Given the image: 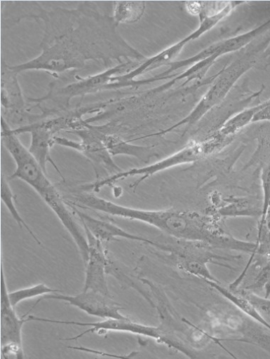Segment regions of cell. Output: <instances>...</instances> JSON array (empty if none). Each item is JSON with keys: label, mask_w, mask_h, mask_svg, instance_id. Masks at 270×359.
Instances as JSON below:
<instances>
[{"label": "cell", "mask_w": 270, "mask_h": 359, "mask_svg": "<svg viewBox=\"0 0 270 359\" xmlns=\"http://www.w3.org/2000/svg\"><path fill=\"white\" fill-rule=\"evenodd\" d=\"M38 11L31 16L44 22L42 52L27 63L11 67L17 74L43 70L56 75L83 69L89 61L101 62L110 68L116 62L124 64L123 57L137 62L145 59L119 34V24L114 18L101 14L95 6L81 4L74 11Z\"/></svg>", "instance_id": "cell-1"}, {"label": "cell", "mask_w": 270, "mask_h": 359, "mask_svg": "<svg viewBox=\"0 0 270 359\" xmlns=\"http://www.w3.org/2000/svg\"><path fill=\"white\" fill-rule=\"evenodd\" d=\"M3 142L13 157L17 168L11 178H20L30 186L49 208L58 217L76 243L82 259L87 264L89 247L84 230L76 220V216L68 205L63 196L47 177L37 161L20 141L13 130L1 117Z\"/></svg>", "instance_id": "cell-2"}, {"label": "cell", "mask_w": 270, "mask_h": 359, "mask_svg": "<svg viewBox=\"0 0 270 359\" xmlns=\"http://www.w3.org/2000/svg\"><path fill=\"white\" fill-rule=\"evenodd\" d=\"M225 140L227 141V139H224L215 133L208 140L202 142H193L190 143L181 151L163 160L145 167L133 168L104 177L94 183L81 186L80 190L83 191H91L94 194L98 193L104 187H112L127 177L140 175V178L130 186V188L135 191L147 178L159 172L180 165L196 162L215 151L220 149L226 143Z\"/></svg>", "instance_id": "cell-3"}, {"label": "cell", "mask_w": 270, "mask_h": 359, "mask_svg": "<svg viewBox=\"0 0 270 359\" xmlns=\"http://www.w3.org/2000/svg\"><path fill=\"white\" fill-rule=\"evenodd\" d=\"M140 64V62L128 61L102 74L86 79L76 76V83L69 84L63 88H58L51 84L50 91L46 96L36 99L29 98L28 100L35 104L34 107H39L50 103L53 106L41 112L48 116L58 115L69 110L71 100L74 97L81 96L82 100L86 95L104 90V88L108 84H110L111 80L114 75L123 72L128 74L134 68L136 69L139 67Z\"/></svg>", "instance_id": "cell-4"}, {"label": "cell", "mask_w": 270, "mask_h": 359, "mask_svg": "<svg viewBox=\"0 0 270 359\" xmlns=\"http://www.w3.org/2000/svg\"><path fill=\"white\" fill-rule=\"evenodd\" d=\"M28 321H38L53 324H62L68 325H76L81 327H90L88 329L79 335L74 337L64 339L66 341L77 340L87 334H93L97 332H130L133 334H140L156 340L158 342L164 344L165 345L175 348L189 358H193L194 354L192 351H189L181 342L175 340L161 327H151L142 325L131 320L130 318L125 319H114L108 318L104 321L95 323H84L75 321H61L57 320H50L46 318H38L34 316H29Z\"/></svg>", "instance_id": "cell-5"}, {"label": "cell", "mask_w": 270, "mask_h": 359, "mask_svg": "<svg viewBox=\"0 0 270 359\" xmlns=\"http://www.w3.org/2000/svg\"><path fill=\"white\" fill-rule=\"evenodd\" d=\"M69 133L77 135L81 141L77 142L54 137V144L71 148L82 154L93 165L97 180L100 173H106L107 177H109L123 171L107 150L103 140L104 133L100 127L91 126L85 121L82 128Z\"/></svg>", "instance_id": "cell-6"}, {"label": "cell", "mask_w": 270, "mask_h": 359, "mask_svg": "<svg viewBox=\"0 0 270 359\" xmlns=\"http://www.w3.org/2000/svg\"><path fill=\"white\" fill-rule=\"evenodd\" d=\"M234 8L233 5H229L221 13L213 16L203 18L199 28L192 34L182 40L175 45L166 49L152 57L147 60L136 69L128 74L118 77H112L111 83L108 84L106 90H118L133 86L135 78L158 69L162 66L170 65L171 62L181 53L183 48L189 41L198 39L205 32L210 30L220 20L227 17Z\"/></svg>", "instance_id": "cell-7"}, {"label": "cell", "mask_w": 270, "mask_h": 359, "mask_svg": "<svg viewBox=\"0 0 270 359\" xmlns=\"http://www.w3.org/2000/svg\"><path fill=\"white\" fill-rule=\"evenodd\" d=\"M18 74L3 62L1 104L5 109L3 116L10 126L17 127L16 129L32 125L47 118L43 113L32 114L28 110L17 78Z\"/></svg>", "instance_id": "cell-8"}, {"label": "cell", "mask_w": 270, "mask_h": 359, "mask_svg": "<svg viewBox=\"0 0 270 359\" xmlns=\"http://www.w3.org/2000/svg\"><path fill=\"white\" fill-rule=\"evenodd\" d=\"M250 65L242 62L236 63L224 72L209 90L203 96L195 108L180 122L170 128L155 135H167L180 127L195 125L214 107L220 104L235 83L249 69Z\"/></svg>", "instance_id": "cell-9"}, {"label": "cell", "mask_w": 270, "mask_h": 359, "mask_svg": "<svg viewBox=\"0 0 270 359\" xmlns=\"http://www.w3.org/2000/svg\"><path fill=\"white\" fill-rule=\"evenodd\" d=\"M27 316V315H26ZM26 316L19 318L11 304L3 266L1 269V347L5 358L11 355L18 359L25 358L22 347V330L29 322Z\"/></svg>", "instance_id": "cell-10"}, {"label": "cell", "mask_w": 270, "mask_h": 359, "mask_svg": "<svg viewBox=\"0 0 270 359\" xmlns=\"http://www.w3.org/2000/svg\"><path fill=\"white\" fill-rule=\"evenodd\" d=\"M43 300H57L69 304L89 316L103 319H125L120 311L123 307L115 302L111 295L104 294L93 290L83 291L75 295H66L61 293H53L43 295L35 304L34 308Z\"/></svg>", "instance_id": "cell-11"}, {"label": "cell", "mask_w": 270, "mask_h": 359, "mask_svg": "<svg viewBox=\"0 0 270 359\" xmlns=\"http://www.w3.org/2000/svg\"><path fill=\"white\" fill-rule=\"evenodd\" d=\"M71 208L76 216L79 217L82 225L86 226L91 233L102 243L119 242L120 241L119 238H123L128 241L143 243L161 251L174 252V249L170 246L161 245L143 236L129 233L112 222L95 219L75 207H71Z\"/></svg>", "instance_id": "cell-12"}, {"label": "cell", "mask_w": 270, "mask_h": 359, "mask_svg": "<svg viewBox=\"0 0 270 359\" xmlns=\"http://www.w3.org/2000/svg\"><path fill=\"white\" fill-rule=\"evenodd\" d=\"M88 247L89 256L86 266V276L83 291L93 290L110 295L107 283L106 268L109 254L104 249L102 243L98 241L88 228L83 226Z\"/></svg>", "instance_id": "cell-13"}, {"label": "cell", "mask_w": 270, "mask_h": 359, "mask_svg": "<svg viewBox=\"0 0 270 359\" xmlns=\"http://www.w3.org/2000/svg\"><path fill=\"white\" fill-rule=\"evenodd\" d=\"M13 132L17 135L27 133H30L32 142L29 150L42 169L47 173L46 164L49 162L63 177L60 170L50 155V149L53 145H55L53 139L54 137H56L55 134L57 133L50 127L46 118L32 125L13 130Z\"/></svg>", "instance_id": "cell-14"}, {"label": "cell", "mask_w": 270, "mask_h": 359, "mask_svg": "<svg viewBox=\"0 0 270 359\" xmlns=\"http://www.w3.org/2000/svg\"><path fill=\"white\" fill-rule=\"evenodd\" d=\"M104 144L112 156L126 155L133 156L144 163H148L151 158L158 156L154 147L133 145L116 135L109 134L104 131Z\"/></svg>", "instance_id": "cell-15"}, {"label": "cell", "mask_w": 270, "mask_h": 359, "mask_svg": "<svg viewBox=\"0 0 270 359\" xmlns=\"http://www.w3.org/2000/svg\"><path fill=\"white\" fill-rule=\"evenodd\" d=\"M210 287L217 290L231 304L243 311L247 316L270 331V324L262 316L261 313L247 300L243 294H236L234 292L224 287L219 282L205 280Z\"/></svg>", "instance_id": "cell-16"}, {"label": "cell", "mask_w": 270, "mask_h": 359, "mask_svg": "<svg viewBox=\"0 0 270 359\" xmlns=\"http://www.w3.org/2000/svg\"><path fill=\"white\" fill-rule=\"evenodd\" d=\"M269 104H270V99L262 104L241 111L231 118L229 119V121L225 123L216 133L224 138L229 139L230 137L235 135L248 124L252 123L256 114Z\"/></svg>", "instance_id": "cell-17"}, {"label": "cell", "mask_w": 270, "mask_h": 359, "mask_svg": "<svg viewBox=\"0 0 270 359\" xmlns=\"http://www.w3.org/2000/svg\"><path fill=\"white\" fill-rule=\"evenodd\" d=\"M212 258L210 256H197L186 253L179 257V266L182 270L204 280L219 282L212 276L207 266V262Z\"/></svg>", "instance_id": "cell-18"}, {"label": "cell", "mask_w": 270, "mask_h": 359, "mask_svg": "<svg viewBox=\"0 0 270 359\" xmlns=\"http://www.w3.org/2000/svg\"><path fill=\"white\" fill-rule=\"evenodd\" d=\"M145 8L144 2H118L114 10V19L118 24L135 23L142 18Z\"/></svg>", "instance_id": "cell-19"}, {"label": "cell", "mask_w": 270, "mask_h": 359, "mask_svg": "<svg viewBox=\"0 0 270 359\" xmlns=\"http://www.w3.org/2000/svg\"><path fill=\"white\" fill-rule=\"evenodd\" d=\"M1 199L13 217L14 219L18 222L20 227L21 229H23V227L25 228L29 233L32 236V237L34 239L36 243L39 245L42 246V244L39 241L38 237L27 225L26 222L22 219L20 212H18L15 203V195L12 191L9 184L4 174L1 175Z\"/></svg>", "instance_id": "cell-20"}, {"label": "cell", "mask_w": 270, "mask_h": 359, "mask_svg": "<svg viewBox=\"0 0 270 359\" xmlns=\"http://www.w3.org/2000/svg\"><path fill=\"white\" fill-rule=\"evenodd\" d=\"M229 205L223 208L220 212L225 217L262 215V208L246 198H233L228 201Z\"/></svg>", "instance_id": "cell-21"}, {"label": "cell", "mask_w": 270, "mask_h": 359, "mask_svg": "<svg viewBox=\"0 0 270 359\" xmlns=\"http://www.w3.org/2000/svg\"><path fill=\"white\" fill-rule=\"evenodd\" d=\"M61 292L62 290L52 289L44 283H40L29 287L9 292V298L11 305L14 309H16L20 302L28 300V299Z\"/></svg>", "instance_id": "cell-22"}, {"label": "cell", "mask_w": 270, "mask_h": 359, "mask_svg": "<svg viewBox=\"0 0 270 359\" xmlns=\"http://www.w3.org/2000/svg\"><path fill=\"white\" fill-rule=\"evenodd\" d=\"M261 182L262 188V215L259 224L260 226L266 216V213L269 207L270 206V158L268 162L263 167L261 172Z\"/></svg>", "instance_id": "cell-23"}, {"label": "cell", "mask_w": 270, "mask_h": 359, "mask_svg": "<svg viewBox=\"0 0 270 359\" xmlns=\"http://www.w3.org/2000/svg\"><path fill=\"white\" fill-rule=\"evenodd\" d=\"M257 243V253L270 254V206L269 207L263 224L259 226Z\"/></svg>", "instance_id": "cell-24"}, {"label": "cell", "mask_w": 270, "mask_h": 359, "mask_svg": "<svg viewBox=\"0 0 270 359\" xmlns=\"http://www.w3.org/2000/svg\"><path fill=\"white\" fill-rule=\"evenodd\" d=\"M248 290H264L266 292V297H268L270 294V260L263 267L256 278L254 279L253 283L246 287Z\"/></svg>", "instance_id": "cell-25"}, {"label": "cell", "mask_w": 270, "mask_h": 359, "mask_svg": "<svg viewBox=\"0 0 270 359\" xmlns=\"http://www.w3.org/2000/svg\"><path fill=\"white\" fill-rule=\"evenodd\" d=\"M243 294L261 313L270 317V299L260 297L252 292H246Z\"/></svg>", "instance_id": "cell-26"}, {"label": "cell", "mask_w": 270, "mask_h": 359, "mask_svg": "<svg viewBox=\"0 0 270 359\" xmlns=\"http://www.w3.org/2000/svg\"><path fill=\"white\" fill-rule=\"evenodd\" d=\"M188 11L194 15L201 14L203 6L197 2H191L187 5Z\"/></svg>", "instance_id": "cell-27"}, {"label": "cell", "mask_w": 270, "mask_h": 359, "mask_svg": "<svg viewBox=\"0 0 270 359\" xmlns=\"http://www.w3.org/2000/svg\"><path fill=\"white\" fill-rule=\"evenodd\" d=\"M264 57H270V46L264 52Z\"/></svg>", "instance_id": "cell-28"}]
</instances>
